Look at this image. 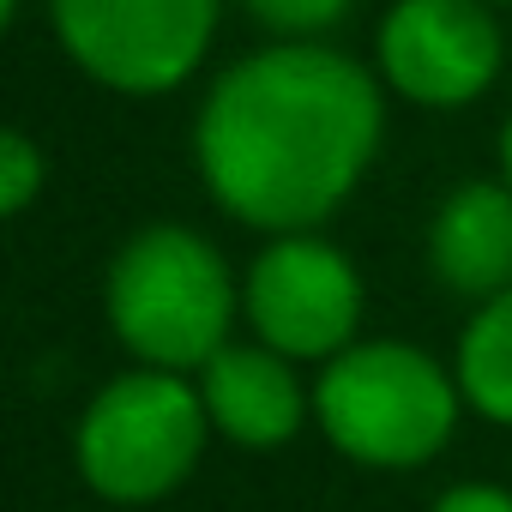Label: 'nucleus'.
<instances>
[{
    "label": "nucleus",
    "instance_id": "1a4fd4ad",
    "mask_svg": "<svg viewBox=\"0 0 512 512\" xmlns=\"http://www.w3.org/2000/svg\"><path fill=\"white\" fill-rule=\"evenodd\" d=\"M428 272L464 302H488L512 284V181H458L428 217Z\"/></svg>",
    "mask_w": 512,
    "mask_h": 512
},
{
    "label": "nucleus",
    "instance_id": "39448f33",
    "mask_svg": "<svg viewBox=\"0 0 512 512\" xmlns=\"http://www.w3.org/2000/svg\"><path fill=\"white\" fill-rule=\"evenodd\" d=\"M223 0H49L61 55L115 97L181 91L211 55Z\"/></svg>",
    "mask_w": 512,
    "mask_h": 512
},
{
    "label": "nucleus",
    "instance_id": "423d86ee",
    "mask_svg": "<svg viewBox=\"0 0 512 512\" xmlns=\"http://www.w3.org/2000/svg\"><path fill=\"white\" fill-rule=\"evenodd\" d=\"M362 272L320 229L266 235L241 278V320L247 332L284 350L290 362H332L362 332Z\"/></svg>",
    "mask_w": 512,
    "mask_h": 512
},
{
    "label": "nucleus",
    "instance_id": "0eeeda50",
    "mask_svg": "<svg viewBox=\"0 0 512 512\" xmlns=\"http://www.w3.org/2000/svg\"><path fill=\"white\" fill-rule=\"evenodd\" d=\"M506 67L488 0H392L374 31V73L416 109H470Z\"/></svg>",
    "mask_w": 512,
    "mask_h": 512
},
{
    "label": "nucleus",
    "instance_id": "f8f14e48",
    "mask_svg": "<svg viewBox=\"0 0 512 512\" xmlns=\"http://www.w3.org/2000/svg\"><path fill=\"white\" fill-rule=\"evenodd\" d=\"M43 181H49V157L37 151L31 133L7 127V133H0V211H7V217H25V211L37 205Z\"/></svg>",
    "mask_w": 512,
    "mask_h": 512
},
{
    "label": "nucleus",
    "instance_id": "20e7f679",
    "mask_svg": "<svg viewBox=\"0 0 512 512\" xmlns=\"http://www.w3.org/2000/svg\"><path fill=\"white\" fill-rule=\"evenodd\" d=\"M211 440L217 434H211L199 380L133 362L127 374L103 380L79 410L73 464L97 500H109L115 512H139L169 500L199 470Z\"/></svg>",
    "mask_w": 512,
    "mask_h": 512
},
{
    "label": "nucleus",
    "instance_id": "9b49d317",
    "mask_svg": "<svg viewBox=\"0 0 512 512\" xmlns=\"http://www.w3.org/2000/svg\"><path fill=\"white\" fill-rule=\"evenodd\" d=\"M253 25H266L284 43H320L326 31H338L350 19L356 0H241Z\"/></svg>",
    "mask_w": 512,
    "mask_h": 512
},
{
    "label": "nucleus",
    "instance_id": "7ed1b4c3",
    "mask_svg": "<svg viewBox=\"0 0 512 512\" xmlns=\"http://www.w3.org/2000/svg\"><path fill=\"white\" fill-rule=\"evenodd\" d=\"M458 374L410 338H356L314 380V428L362 470H422L464 416Z\"/></svg>",
    "mask_w": 512,
    "mask_h": 512
},
{
    "label": "nucleus",
    "instance_id": "6e6552de",
    "mask_svg": "<svg viewBox=\"0 0 512 512\" xmlns=\"http://www.w3.org/2000/svg\"><path fill=\"white\" fill-rule=\"evenodd\" d=\"M302 362H290L284 350L247 338V344H223L193 380L211 416V434L241 446V452H278L302 434V422L314 416V386H302L296 374Z\"/></svg>",
    "mask_w": 512,
    "mask_h": 512
},
{
    "label": "nucleus",
    "instance_id": "2eb2a0df",
    "mask_svg": "<svg viewBox=\"0 0 512 512\" xmlns=\"http://www.w3.org/2000/svg\"><path fill=\"white\" fill-rule=\"evenodd\" d=\"M19 13H25V0H0V25H13Z\"/></svg>",
    "mask_w": 512,
    "mask_h": 512
},
{
    "label": "nucleus",
    "instance_id": "ddd939ff",
    "mask_svg": "<svg viewBox=\"0 0 512 512\" xmlns=\"http://www.w3.org/2000/svg\"><path fill=\"white\" fill-rule=\"evenodd\" d=\"M428 512H512V488H500V482H452Z\"/></svg>",
    "mask_w": 512,
    "mask_h": 512
},
{
    "label": "nucleus",
    "instance_id": "4468645a",
    "mask_svg": "<svg viewBox=\"0 0 512 512\" xmlns=\"http://www.w3.org/2000/svg\"><path fill=\"white\" fill-rule=\"evenodd\" d=\"M500 175L512 181V115H506V127H500Z\"/></svg>",
    "mask_w": 512,
    "mask_h": 512
},
{
    "label": "nucleus",
    "instance_id": "9d476101",
    "mask_svg": "<svg viewBox=\"0 0 512 512\" xmlns=\"http://www.w3.org/2000/svg\"><path fill=\"white\" fill-rule=\"evenodd\" d=\"M452 374H458L464 404L482 422L512 428V284L470 308L458 350H452Z\"/></svg>",
    "mask_w": 512,
    "mask_h": 512
},
{
    "label": "nucleus",
    "instance_id": "f03ea898",
    "mask_svg": "<svg viewBox=\"0 0 512 512\" xmlns=\"http://www.w3.org/2000/svg\"><path fill=\"white\" fill-rule=\"evenodd\" d=\"M103 314L133 362L199 374L235 338L241 284L211 235L187 223H145L115 247Z\"/></svg>",
    "mask_w": 512,
    "mask_h": 512
},
{
    "label": "nucleus",
    "instance_id": "dca6fc26",
    "mask_svg": "<svg viewBox=\"0 0 512 512\" xmlns=\"http://www.w3.org/2000/svg\"><path fill=\"white\" fill-rule=\"evenodd\" d=\"M488 7H512V0H488Z\"/></svg>",
    "mask_w": 512,
    "mask_h": 512
},
{
    "label": "nucleus",
    "instance_id": "f257e3e1",
    "mask_svg": "<svg viewBox=\"0 0 512 512\" xmlns=\"http://www.w3.org/2000/svg\"><path fill=\"white\" fill-rule=\"evenodd\" d=\"M386 85L332 43H266L229 61L193 115V169L223 217L260 235L320 229L374 169Z\"/></svg>",
    "mask_w": 512,
    "mask_h": 512
}]
</instances>
